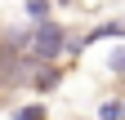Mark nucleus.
Listing matches in <instances>:
<instances>
[{
  "label": "nucleus",
  "mask_w": 125,
  "mask_h": 120,
  "mask_svg": "<svg viewBox=\"0 0 125 120\" xmlns=\"http://www.w3.org/2000/svg\"><path fill=\"white\" fill-rule=\"evenodd\" d=\"M0 62H5V36H0Z\"/></svg>",
  "instance_id": "2"
},
{
  "label": "nucleus",
  "mask_w": 125,
  "mask_h": 120,
  "mask_svg": "<svg viewBox=\"0 0 125 120\" xmlns=\"http://www.w3.org/2000/svg\"><path fill=\"white\" fill-rule=\"evenodd\" d=\"M13 120H49V111H45V102H31V107H22Z\"/></svg>",
  "instance_id": "1"
}]
</instances>
